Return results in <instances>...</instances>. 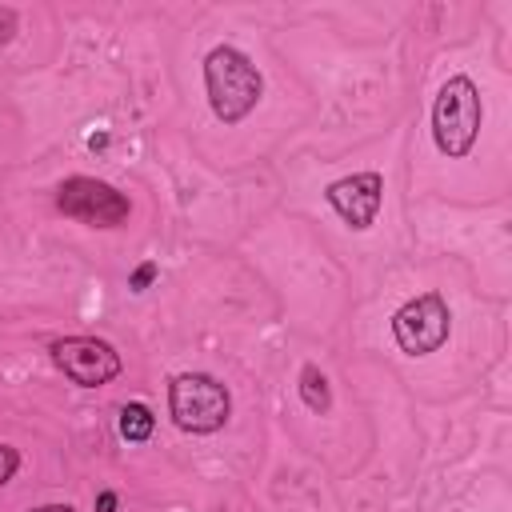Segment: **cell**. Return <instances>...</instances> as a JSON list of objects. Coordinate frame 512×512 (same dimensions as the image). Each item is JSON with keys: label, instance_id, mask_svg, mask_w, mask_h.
<instances>
[{"label": "cell", "instance_id": "1", "mask_svg": "<svg viewBox=\"0 0 512 512\" xmlns=\"http://www.w3.org/2000/svg\"><path fill=\"white\" fill-rule=\"evenodd\" d=\"M204 92H208V104L220 124H240L260 104L264 76L240 48L216 44L204 56Z\"/></svg>", "mask_w": 512, "mask_h": 512}, {"label": "cell", "instance_id": "2", "mask_svg": "<svg viewBox=\"0 0 512 512\" xmlns=\"http://www.w3.org/2000/svg\"><path fill=\"white\" fill-rule=\"evenodd\" d=\"M480 120H484V104H480V88L468 76H448L432 100V140L448 160H460L472 152L476 136H480Z\"/></svg>", "mask_w": 512, "mask_h": 512}, {"label": "cell", "instance_id": "3", "mask_svg": "<svg viewBox=\"0 0 512 512\" xmlns=\"http://www.w3.org/2000/svg\"><path fill=\"white\" fill-rule=\"evenodd\" d=\"M168 412H172V424L180 432H192V436H208V432H220L232 416V396L228 388L208 376V372H180L172 384H168Z\"/></svg>", "mask_w": 512, "mask_h": 512}, {"label": "cell", "instance_id": "4", "mask_svg": "<svg viewBox=\"0 0 512 512\" xmlns=\"http://www.w3.org/2000/svg\"><path fill=\"white\" fill-rule=\"evenodd\" d=\"M452 312L440 292H420L392 312V336L404 356H428L448 340Z\"/></svg>", "mask_w": 512, "mask_h": 512}, {"label": "cell", "instance_id": "5", "mask_svg": "<svg viewBox=\"0 0 512 512\" xmlns=\"http://www.w3.org/2000/svg\"><path fill=\"white\" fill-rule=\"evenodd\" d=\"M56 208L80 224H92V228H116L128 220L132 204L124 192H116L112 184L96 180V176H68L60 188H56Z\"/></svg>", "mask_w": 512, "mask_h": 512}, {"label": "cell", "instance_id": "6", "mask_svg": "<svg viewBox=\"0 0 512 512\" xmlns=\"http://www.w3.org/2000/svg\"><path fill=\"white\" fill-rule=\"evenodd\" d=\"M52 364L80 388H100L108 380L120 376V352L108 344V340H96V336H64V340H52Z\"/></svg>", "mask_w": 512, "mask_h": 512}, {"label": "cell", "instance_id": "7", "mask_svg": "<svg viewBox=\"0 0 512 512\" xmlns=\"http://www.w3.org/2000/svg\"><path fill=\"white\" fill-rule=\"evenodd\" d=\"M324 200L332 204V212H336L348 228L364 232V228H372L376 216H380V204H384V180H380V172H356V176H344V180L328 184Z\"/></svg>", "mask_w": 512, "mask_h": 512}, {"label": "cell", "instance_id": "8", "mask_svg": "<svg viewBox=\"0 0 512 512\" xmlns=\"http://www.w3.org/2000/svg\"><path fill=\"white\" fill-rule=\"evenodd\" d=\"M152 428H156V416H152L148 404L132 400V404L120 408V436H124L128 444H144V440L152 436Z\"/></svg>", "mask_w": 512, "mask_h": 512}, {"label": "cell", "instance_id": "9", "mask_svg": "<svg viewBox=\"0 0 512 512\" xmlns=\"http://www.w3.org/2000/svg\"><path fill=\"white\" fill-rule=\"evenodd\" d=\"M300 400H304V408H312V412H328V408H332L328 376H324L316 364H304V368H300Z\"/></svg>", "mask_w": 512, "mask_h": 512}, {"label": "cell", "instance_id": "10", "mask_svg": "<svg viewBox=\"0 0 512 512\" xmlns=\"http://www.w3.org/2000/svg\"><path fill=\"white\" fill-rule=\"evenodd\" d=\"M16 468H20V452L12 444H0V488L16 476Z\"/></svg>", "mask_w": 512, "mask_h": 512}, {"label": "cell", "instance_id": "11", "mask_svg": "<svg viewBox=\"0 0 512 512\" xmlns=\"http://www.w3.org/2000/svg\"><path fill=\"white\" fill-rule=\"evenodd\" d=\"M152 280H156V264H152V260H144V264H140V268L128 276V288H132V292H144Z\"/></svg>", "mask_w": 512, "mask_h": 512}, {"label": "cell", "instance_id": "12", "mask_svg": "<svg viewBox=\"0 0 512 512\" xmlns=\"http://www.w3.org/2000/svg\"><path fill=\"white\" fill-rule=\"evenodd\" d=\"M12 36H16V12H12L8 4H0V48H4Z\"/></svg>", "mask_w": 512, "mask_h": 512}, {"label": "cell", "instance_id": "13", "mask_svg": "<svg viewBox=\"0 0 512 512\" xmlns=\"http://www.w3.org/2000/svg\"><path fill=\"white\" fill-rule=\"evenodd\" d=\"M96 512H116V492H100L96 496Z\"/></svg>", "mask_w": 512, "mask_h": 512}, {"label": "cell", "instance_id": "14", "mask_svg": "<svg viewBox=\"0 0 512 512\" xmlns=\"http://www.w3.org/2000/svg\"><path fill=\"white\" fill-rule=\"evenodd\" d=\"M32 512H76L72 504H40V508H32Z\"/></svg>", "mask_w": 512, "mask_h": 512}]
</instances>
